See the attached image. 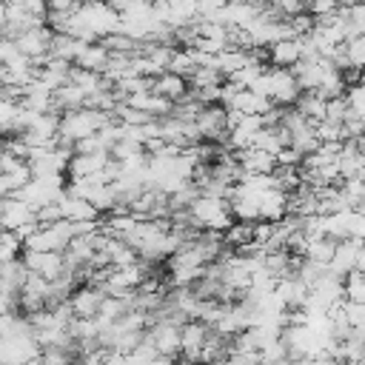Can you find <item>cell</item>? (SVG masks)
<instances>
[{
  "label": "cell",
  "instance_id": "1",
  "mask_svg": "<svg viewBox=\"0 0 365 365\" xmlns=\"http://www.w3.org/2000/svg\"><path fill=\"white\" fill-rule=\"evenodd\" d=\"M188 222L194 228H211V231H225L234 217H231V208H228V200L225 197H214V194H197L191 202H188Z\"/></svg>",
  "mask_w": 365,
  "mask_h": 365
},
{
  "label": "cell",
  "instance_id": "2",
  "mask_svg": "<svg viewBox=\"0 0 365 365\" xmlns=\"http://www.w3.org/2000/svg\"><path fill=\"white\" fill-rule=\"evenodd\" d=\"M37 356H40V342L34 339V334L20 331L0 336V362H37Z\"/></svg>",
  "mask_w": 365,
  "mask_h": 365
},
{
  "label": "cell",
  "instance_id": "3",
  "mask_svg": "<svg viewBox=\"0 0 365 365\" xmlns=\"http://www.w3.org/2000/svg\"><path fill=\"white\" fill-rule=\"evenodd\" d=\"M11 40H14V48H17L20 54H26L31 63H37V66H40V63L48 57L51 29H48L46 23H40V26H31V29H26V31L14 34Z\"/></svg>",
  "mask_w": 365,
  "mask_h": 365
},
{
  "label": "cell",
  "instance_id": "4",
  "mask_svg": "<svg viewBox=\"0 0 365 365\" xmlns=\"http://www.w3.org/2000/svg\"><path fill=\"white\" fill-rule=\"evenodd\" d=\"M194 125H197L200 140L225 143V134H228V125H225V106H220V103H205V106L197 111Z\"/></svg>",
  "mask_w": 365,
  "mask_h": 365
},
{
  "label": "cell",
  "instance_id": "5",
  "mask_svg": "<svg viewBox=\"0 0 365 365\" xmlns=\"http://www.w3.org/2000/svg\"><path fill=\"white\" fill-rule=\"evenodd\" d=\"M365 265V251H362V240L359 237H345V240H336L334 245V254L328 259V271L334 274H348L351 268H362Z\"/></svg>",
  "mask_w": 365,
  "mask_h": 365
},
{
  "label": "cell",
  "instance_id": "6",
  "mask_svg": "<svg viewBox=\"0 0 365 365\" xmlns=\"http://www.w3.org/2000/svg\"><path fill=\"white\" fill-rule=\"evenodd\" d=\"M20 259H23V265L29 271L43 274L46 279H54L57 274H63L68 268L63 251H29V248H23L20 251Z\"/></svg>",
  "mask_w": 365,
  "mask_h": 365
},
{
  "label": "cell",
  "instance_id": "7",
  "mask_svg": "<svg viewBox=\"0 0 365 365\" xmlns=\"http://www.w3.org/2000/svg\"><path fill=\"white\" fill-rule=\"evenodd\" d=\"M205 334H208V325L197 317L191 319H182L180 322V354L182 359H200V348L205 342Z\"/></svg>",
  "mask_w": 365,
  "mask_h": 365
},
{
  "label": "cell",
  "instance_id": "8",
  "mask_svg": "<svg viewBox=\"0 0 365 365\" xmlns=\"http://www.w3.org/2000/svg\"><path fill=\"white\" fill-rule=\"evenodd\" d=\"M103 297H106L103 288L83 282V285H77V288L66 297V302H68V308H71V317H94L97 308H100V302H103Z\"/></svg>",
  "mask_w": 365,
  "mask_h": 365
},
{
  "label": "cell",
  "instance_id": "9",
  "mask_svg": "<svg viewBox=\"0 0 365 365\" xmlns=\"http://www.w3.org/2000/svg\"><path fill=\"white\" fill-rule=\"evenodd\" d=\"M26 222H34V208L20 197H3L0 200V228L17 231Z\"/></svg>",
  "mask_w": 365,
  "mask_h": 365
},
{
  "label": "cell",
  "instance_id": "10",
  "mask_svg": "<svg viewBox=\"0 0 365 365\" xmlns=\"http://www.w3.org/2000/svg\"><path fill=\"white\" fill-rule=\"evenodd\" d=\"M299 57H302V40L299 37H282V40L268 43V66L291 68Z\"/></svg>",
  "mask_w": 365,
  "mask_h": 365
},
{
  "label": "cell",
  "instance_id": "11",
  "mask_svg": "<svg viewBox=\"0 0 365 365\" xmlns=\"http://www.w3.org/2000/svg\"><path fill=\"white\" fill-rule=\"evenodd\" d=\"M234 160L240 163V168H242L245 174H271L274 165H277L274 154H268V151H262V148H257V145H248V148L234 151Z\"/></svg>",
  "mask_w": 365,
  "mask_h": 365
},
{
  "label": "cell",
  "instance_id": "12",
  "mask_svg": "<svg viewBox=\"0 0 365 365\" xmlns=\"http://www.w3.org/2000/svg\"><path fill=\"white\" fill-rule=\"evenodd\" d=\"M151 91H157V94H163L165 100L177 103V100H182V97L188 94V80H185L182 74L165 68V71H160V74L151 77Z\"/></svg>",
  "mask_w": 365,
  "mask_h": 365
},
{
  "label": "cell",
  "instance_id": "13",
  "mask_svg": "<svg viewBox=\"0 0 365 365\" xmlns=\"http://www.w3.org/2000/svg\"><path fill=\"white\" fill-rule=\"evenodd\" d=\"M288 214V194L282 188H265L259 191V220H268V222H277Z\"/></svg>",
  "mask_w": 365,
  "mask_h": 365
},
{
  "label": "cell",
  "instance_id": "14",
  "mask_svg": "<svg viewBox=\"0 0 365 365\" xmlns=\"http://www.w3.org/2000/svg\"><path fill=\"white\" fill-rule=\"evenodd\" d=\"M125 103L128 106H134V108H140V111H145V114H151V117H165V114H171V100H165L163 94H157V91H137V94H128L125 97Z\"/></svg>",
  "mask_w": 365,
  "mask_h": 365
},
{
  "label": "cell",
  "instance_id": "15",
  "mask_svg": "<svg viewBox=\"0 0 365 365\" xmlns=\"http://www.w3.org/2000/svg\"><path fill=\"white\" fill-rule=\"evenodd\" d=\"M108 151H94V154H71L66 163V177H83V174H94L108 163Z\"/></svg>",
  "mask_w": 365,
  "mask_h": 365
},
{
  "label": "cell",
  "instance_id": "16",
  "mask_svg": "<svg viewBox=\"0 0 365 365\" xmlns=\"http://www.w3.org/2000/svg\"><path fill=\"white\" fill-rule=\"evenodd\" d=\"M108 57H111V51H108L100 40H88V43H83V48L77 51L74 66H80V68H91V71H103L106 63H108Z\"/></svg>",
  "mask_w": 365,
  "mask_h": 365
},
{
  "label": "cell",
  "instance_id": "17",
  "mask_svg": "<svg viewBox=\"0 0 365 365\" xmlns=\"http://www.w3.org/2000/svg\"><path fill=\"white\" fill-rule=\"evenodd\" d=\"M26 277H29V268L23 265L20 257L0 262V288L3 291H14L17 294L23 288V282H26Z\"/></svg>",
  "mask_w": 365,
  "mask_h": 365
},
{
  "label": "cell",
  "instance_id": "18",
  "mask_svg": "<svg viewBox=\"0 0 365 365\" xmlns=\"http://www.w3.org/2000/svg\"><path fill=\"white\" fill-rule=\"evenodd\" d=\"M294 108L308 120V123H319L325 117V100L317 91H299V97L294 100Z\"/></svg>",
  "mask_w": 365,
  "mask_h": 365
},
{
  "label": "cell",
  "instance_id": "19",
  "mask_svg": "<svg viewBox=\"0 0 365 365\" xmlns=\"http://www.w3.org/2000/svg\"><path fill=\"white\" fill-rule=\"evenodd\" d=\"M342 297L345 299L365 302V277H362V268H351L348 274H342Z\"/></svg>",
  "mask_w": 365,
  "mask_h": 365
},
{
  "label": "cell",
  "instance_id": "20",
  "mask_svg": "<svg viewBox=\"0 0 365 365\" xmlns=\"http://www.w3.org/2000/svg\"><path fill=\"white\" fill-rule=\"evenodd\" d=\"M334 245H336V240H331V237H314V240H308L305 242V248H302V257H311V259H317V262H328L331 259V254H334Z\"/></svg>",
  "mask_w": 365,
  "mask_h": 365
},
{
  "label": "cell",
  "instance_id": "21",
  "mask_svg": "<svg viewBox=\"0 0 365 365\" xmlns=\"http://www.w3.org/2000/svg\"><path fill=\"white\" fill-rule=\"evenodd\" d=\"M342 54H345V66H356L362 68L365 60V34H351L342 40Z\"/></svg>",
  "mask_w": 365,
  "mask_h": 365
},
{
  "label": "cell",
  "instance_id": "22",
  "mask_svg": "<svg viewBox=\"0 0 365 365\" xmlns=\"http://www.w3.org/2000/svg\"><path fill=\"white\" fill-rule=\"evenodd\" d=\"M342 100H345V108H348V114L365 117V86H362V83H356V86H345V91H342Z\"/></svg>",
  "mask_w": 365,
  "mask_h": 365
},
{
  "label": "cell",
  "instance_id": "23",
  "mask_svg": "<svg viewBox=\"0 0 365 365\" xmlns=\"http://www.w3.org/2000/svg\"><path fill=\"white\" fill-rule=\"evenodd\" d=\"M342 317L351 328H365V302L356 299H345L342 297Z\"/></svg>",
  "mask_w": 365,
  "mask_h": 365
},
{
  "label": "cell",
  "instance_id": "24",
  "mask_svg": "<svg viewBox=\"0 0 365 365\" xmlns=\"http://www.w3.org/2000/svg\"><path fill=\"white\" fill-rule=\"evenodd\" d=\"M305 11L319 20V17H328L334 11H339V0H305Z\"/></svg>",
  "mask_w": 365,
  "mask_h": 365
},
{
  "label": "cell",
  "instance_id": "25",
  "mask_svg": "<svg viewBox=\"0 0 365 365\" xmlns=\"http://www.w3.org/2000/svg\"><path fill=\"white\" fill-rule=\"evenodd\" d=\"M339 77H342L345 86H356V83H362V68H356V66H342V68H339Z\"/></svg>",
  "mask_w": 365,
  "mask_h": 365
},
{
  "label": "cell",
  "instance_id": "26",
  "mask_svg": "<svg viewBox=\"0 0 365 365\" xmlns=\"http://www.w3.org/2000/svg\"><path fill=\"white\" fill-rule=\"evenodd\" d=\"M14 51H17V48H14V40H11V37H6V34H0V63H6Z\"/></svg>",
  "mask_w": 365,
  "mask_h": 365
}]
</instances>
